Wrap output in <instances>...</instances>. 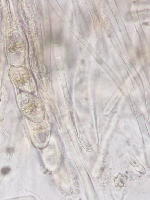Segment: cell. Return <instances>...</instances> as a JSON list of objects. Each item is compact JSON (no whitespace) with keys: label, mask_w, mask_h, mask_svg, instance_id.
Listing matches in <instances>:
<instances>
[{"label":"cell","mask_w":150,"mask_h":200,"mask_svg":"<svg viewBox=\"0 0 150 200\" xmlns=\"http://www.w3.org/2000/svg\"><path fill=\"white\" fill-rule=\"evenodd\" d=\"M10 74L12 80L18 87L21 88L24 86L26 82L25 74L13 72Z\"/></svg>","instance_id":"1"},{"label":"cell","mask_w":150,"mask_h":200,"mask_svg":"<svg viewBox=\"0 0 150 200\" xmlns=\"http://www.w3.org/2000/svg\"><path fill=\"white\" fill-rule=\"evenodd\" d=\"M61 32L57 33L54 36V41L55 43L57 44H60L62 40V38Z\"/></svg>","instance_id":"2"},{"label":"cell","mask_w":150,"mask_h":200,"mask_svg":"<svg viewBox=\"0 0 150 200\" xmlns=\"http://www.w3.org/2000/svg\"><path fill=\"white\" fill-rule=\"evenodd\" d=\"M10 168L9 167H4L2 170L1 173L3 175H6L10 172Z\"/></svg>","instance_id":"3"}]
</instances>
